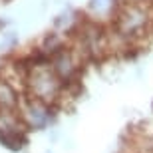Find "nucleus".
Segmentation results:
<instances>
[{"instance_id":"obj_1","label":"nucleus","mask_w":153,"mask_h":153,"mask_svg":"<svg viewBox=\"0 0 153 153\" xmlns=\"http://www.w3.org/2000/svg\"><path fill=\"white\" fill-rule=\"evenodd\" d=\"M22 66V85L24 97L30 100H38V102L50 103L62 109L66 103V85L62 84V79L56 76V72L52 70L50 62L42 64H26L24 58L18 60Z\"/></svg>"},{"instance_id":"obj_2","label":"nucleus","mask_w":153,"mask_h":153,"mask_svg":"<svg viewBox=\"0 0 153 153\" xmlns=\"http://www.w3.org/2000/svg\"><path fill=\"white\" fill-rule=\"evenodd\" d=\"M88 60L82 56V52L70 42L68 48L58 52L50 58V66L56 72V76L62 79L66 90H79L82 88V76Z\"/></svg>"},{"instance_id":"obj_3","label":"nucleus","mask_w":153,"mask_h":153,"mask_svg":"<svg viewBox=\"0 0 153 153\" xmlns=\"http://www.w3.org/2000/svg\"><path fill=\"white\" fill-rule=\"evenodd\" d=\"M58 114H60V108L44 103V102H38V100H30V97H24L22 105H20L22 121L30 133L32 131L34 133L50 131L52 127H56Z\"/></svg>"},{"instance_id":"obj_4","label":"nucleus","mask_w":153,"mask_h":153,"mask_svg":"<svg viewBox=\"0 0 153 153\" xmlns=\"http://www.w3.org/2000/svg\"><path fill=\"white\" fill-rule=\"evenodd\" d=\"M26 125L22 121L20 109H0V145L10 151H22L28 143Z\"/></svg>"},{"instance_id":"obj_5","label":"nucleus","mask_w":153,"mask_h":153,"mask_svg":"<svg viewBox=\"0 0 153 153\" xmlns=\"http://www.w3.org/2000/svg\"><path fill=\"white\" fill-rule=\"evenodd\" d=\"M121 2L119 0H90L84 10V16L91 22L103 24V26H111L115 14H117Z\"/></svg>"},{"instance_id":"obj_6","label":"nucleus","mask_w":153,"mask_h":153,"mask_svg":"<svg viewBox=\"0 0 153 153\" xmlns=\"http://www.w3.org/2000/svg\"><path fill=\"white\" fill-rule=\"evenodd\" d=\"M85 16L84 12H78L74 10V8H64L62 12H58L56 16H54V20H52V30H56V32H60V34L68 36L70 40L74 38V34L79 30V26L84 24Z\"/></svg>"},{"instance_id":"obj_7","label":"nucleus","mask_w":153,"mask_h":153,"mask_svg":"<svg viewBox=\"0 0 153 153\" xmlns=\"http://www.w3.org/2000/svg\"><path fill=\"white\" fill-rule=\"evenodd\" d=\"M24 102L22 85L10 76H0V109H20Z\"/></svg>"},{"instance_id":"obj_8","label":"nucleus","mask_w":153,"mask_h":153,"mask_svg":"<svg viewBox=\"0 0 153 153\" xmlns=\"http://www.w3.org/2000/svg\"><path fill=\"white\" fill-rule=\"evenodd\" d=\"M68 46H70V38L68 36L60 34V32H56V30H50V32H46V34L42 36V40L38 42L36 48H38L46 58H52L54 54L62 52L64 48H68Z\"/></svg>"},{"instance_id":"obj_9","label":"nucleus","mask_w":153,"mask_h":153,"mask_svg":"<svg viewBox=\"0 0 153 153\" xmlns=\"http://www.w3.org/2000/svg\"><path fill=\"white\" fill-rule=\"evenodd\" d=\"M18 44H20V36L16 32H6L0 40V52H12Z\"/></svg>"},{"instance_id":"obj_10","label":"nucleus","mask_w":153,"mask_h":153,"mask_svg":"<svg viewBox=\"0 0 153 153\" xmlns=\"http://www.w3.org/2000/svg\"><path fill=\"white\" fill-rule=\"evenodd\" d=\"M8 70V62H6L4 58L0 56V76H4V72Z\"/></svg>"},{"instance_id":"obj_11","label":"nucleus","mask_w":153,"mask_h":153,"mask_svg":"<svg viewBox=\"0 0 153 153\" xmlns=\"http://www.w3.org/2000/svg\"><path fill=\"white\" fill-rule=\"evenodd\" d=\"M123 2H141V4H153V0H123Z\"/></svg>"},{"instance_id":"obj_12","label":"nucleus","mask_w":153,"mask_h":153,"mask_svg":"<svg viewBox=\"0 0 153 153\" xmlns=\"http://www.w3.org/2000/svg\"><path fill=\"white\" fill-rule=\"evenodd\" d=\"M151 139H153V131H151Z\"/></svg>"},{"instance_id":"obj_13","label":"nucleus","mask_w":153,"mask_h":153,"mask_svg":"<svg viewBox=\"0 0 153 153\" xmlns=\"http://www.w3.org/2000/svg\"><path fill=\"white\" fill-rule=\"evenodd\" d=\"M151 109H153V103H151Z\"/></svg>"}]
</instances>
